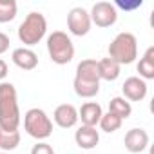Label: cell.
I'll return each instance as SVG.
<instances>
[{
	"instance_id": "1",
	"label": "cell",
	"mask_w": 154,
	"mask_h": 154,
	"mask_svg": "<svg viewBox=\"0 0 154 154\" xmlns=\"http://www.w3.org/2000/svg\"><path fill=\"white\" fill-rule=\"evenodd\" d=\"M20 125V109L17 89L9 82L0 84V131L13 132Z\"/></svg>"
},
{
	"instance_id": "2",
	"label": "cell",
	"mask_w": 154,
	"mask_h": 154,
	"mask_svg": "<svg viewBox=\"0 0 154 154\" xmlns=\"http://www.w3.org/2000/svg\"><path fill=\"white\" fill-rule=\"evenodd\" d=\"M138 56V42L132 33H120L109 45V58L116 63H132Z\"/></svg>"
},
{
	"instance_id": "3",
	"label": "cell",
	"mask_w": 154,
	"mask_h": 154,
	"mask_svg": "<svg viewBox=\"0 0 154 154\" xmlns=\"http://www.w3.org/2000/svg\"><path fill=\"white\" fill-rule=\"evenodd\" d=\"M47 31V22L42 13H29L18 27V38L24 45H36Z\"/></svg>"
},
{
	"instance_id": "4",
	"label": "cell",
	"mask_w": 154,
	"mask_h": 154,
	"mask_svg": "<svg viewBox=\"0 0 154 154\" xmlns=\"http://www.w3.org/2000/svg\"><path fill=\"white\" fill-rule=\"evenodd\" d=\"M47 53L51 60L58 65H65L74 58V45L72 40L63 31H54L47 38Z\"/></svg>"
},
{
	"instance_id": "5",
	"label": "cell",
	"mask_w": 154,
	"mask_h": 154,
	"mask_svg": "<svg viewBox=\"0 0 154 154\" xmlns=\"http://www.w3.org/2000/svg\"><path fill=\"white\" fill-rule=\"evenodd\" d=\"M24 129L29 136L36 138V140H45L53 134V122L51 118L45 114V111L35 107L29 109L24 116Z\"/></svg>"
},
{
	"instance_id": "6",
	"label": "cell",
	"mask_w": 154,
	"mask_h": 154,
	"mask_svg": "<svg viewBox=\"0 0 154 154\" xmlns=\"http://www.w3.org/2000/svg\"><path fill=\"white\" fill-rule=\"evenodd\" d=\"M89 17H91V22H94L98 27H111L118 20V11L111 2H96Z\"/></svg>"
},
{
	"instance_id": "7",
	"label": "cell",
	"mask_w": 154,
	"mask_h": 154,
	"mask_svg": "<svg viewBox=\"0 0 154 154\" xmlns=\"http://www.w3.org/2000/svg\"><path fill=\"white\" fill-rule=\"evenodd\" d=\"M91 17L84 8H72L67 15V27L74 36H85L91 29Z\"/></svg>"
},
{
	"instance_id": "8",
	"label": "cell",
	"mask_w": 154,
	"mask_h": 154,
	"mask_svg": "<svg viewBox=\"0 0 154 154\" xmlns=\"http://www.w3.org/2000/svg\"><path fill=\"white\" fill-rule=\"evenodd\" d=\"M123 91V98L131 100V102H140L147 96V84L145 80H141L140 76H129L122 85Z\"/></svg>"
},
{
	"instance_id": "9",
	"label": "cell",
	"mask_w": 154,
	"mask_h": 154,
	"mask_svg": "<svg viewBox=\"0 0 154 154\" xmlns=\"http://www.w3.org/2000/svg\"><path fill=\"white\" fill-rule=\"evenodd\" d=\"M53 120L58 127L62 129H71L76 125L78 122V111H76L74 105L71 103H62L54 109V114H53Z\"/></svg>"
},
{
	"instance_id": "10",
	"label": "cell",
	"mask_w": 154,
	"mask_h": 154,
	"mask_svg": "<svg viewBox=\"0 0 154 154\" xmlns=\"http://www.w3.org/2000/svg\"><path fill=\"white\" fill-rule=\"evenodd\" d=\"M123 143H125V149H127L129 152H132V154L143 152V150L147 149V145H149V134H147V131L138 129V127H136V129H131V131L125 134Z\"/></svg>"
},
{
	"instance_id": "11",
	"label": "cell",
	"mask_w": 154,
	"mask_h": 154,
	"mask_svg": "<svg viewBox=\"0 0 154 154\" xmlns=\"http://www.w3.org/2000/svg\"><path fill=\"white\" fill-rule=\"evenodd\" d=\"M102 107L100 103L96 102H85L80 111H78V120H82V125H87V127H96L100 123V118H102Z\"/></svg>"
},
{
	"instance_id": "12",
	"label": "cell",
	"mask_w": 154,
	"mask_h": 154,
	"mask_svg": "<svg viewBox=\"0 0 154 154\" xmlns=\"http://www.w3.org/2000/svg\"><path fill=\"white\" fill-rule=\"evenodd\" d=\"M76 80L82 82H91V84H100V76H98V62L96 60H82L76 67Z\"/></svg>"
},
{
	"instance_id": "13",
	"label": "cell",
	"mask_w": 154,
	"mask_h": 154,
	"mask_svg": "<svg viewBox=\"0 0 154 154\" xmlns=\"http://www.w3.org/2000/svg\"><path fill=\"white\" fill-rule=\"evenodd\" d=\"M13 63L24 71H33L36 65H38V56L35 51L27 49V47H18L13 51Z\"/></svg>"
},
{
	"instance_id": "14",
	"label": "cell",
	"mask_w": 154,
	"mask_h": 154,
	"mask_svg": "<svg viewBox=\"0 0 154 154\" xmlns=\"http://www.w3.org/2000/svg\"><path fill=\"white\" fill-rule=\"evenodd\" d=\"M74 140H76V145L82 147V149H94L100 141V134L96 131V127H87V125H82L78 131L74 132Z\"/></svg>"
},
{
	"instance_id": "15",
	"label": "cell",
	"mask_w": 154,
	"mask_h": 154,
	"mask_svg": "<svg viewBox=\"0 0 154 154\" xmlns=\"http://www.w3.org/2000/svg\"><path fill=\"white\" fill-rule=\"evenodd\" d=\"M98 76L100 80H107V82H114L120 76V63H116L112 58H102L98 62Z\"/></svg>"
},
{
	"instance_id": "16",
	"label": "cell",
	"mask_w": 154,
	"mask_h": 154,
	"mask_svg": "<svg viewBox=\"0 0 154 154\" xmlns=\"http://www.w3.org/2000/svg\"><path fill=\"white\" fill-rule=\"evenodd\" d=\"M138 72L141 80H152L154 78V47H149L145 54L141 56L138 63Z\"/></svg>"
},
{
	"instance_id": "17",
	"label": "cell",
	"mask_w": 154,
	"mask_h": 154,
	"mask_svg": "<svg viewBox=\"0 0 154 154\" xmlns=\"http://www.w3.org/2000/svg\"><path fill=\"white\" fill-rule=\"evenodd\" d=\"M109 112L114 114V116H118L120 120H127V118L131 116V112H132V107H131V103H129L125 98L114 96V98L109 102Z\"/></svg>"
},
{
	"instance_id": "18",
	"label": "cell",
	"mask_w": 154,
	"mask_h": 154,
	"mask_svg": "<svg viewBox=\"0 0 154 154\" xmlns=\"http://www.w3.org/2000/svg\"><path fill=\"white\" fill-rule=\"evenodd\" d=\"M74 93L78 94L80 98H93L98 94L100 91V84H91V82H82L74 78Z\"/></svg>"
},
{
	"instance_id": "19",
	"label": "cell",
	"mask_w": 154,
	"mask_h": 154,
	"mask_svg": "<svg viewBox=\"0 0 154 154\" xmlns=\"http://www.w3.org/2000/svg\"><path fill=\"white\" fill-rule=\"evenodd\" d=\"M18 6L15 0H0V24L11 22L17 17Z\"/></svg>"
},
{
	"instance_id": "20",
	"label": "cell",
	"mask_w": 154,
	"mask_h": 154,
	"mask_svg": "<svg viewBox=\"0 0 154 154\" xmlns=\"http://www.w3.org/2000/svg\"><path fill=\"white\" fill-rule=\"evenodd\" d=\"M20 143V132L18 131H13V132H4L2 131V136H0V149L4 152H11L13 149H17Z\"/></svg>"
},
{
	"instance_id": "21",
	"label": "cell",
	"mask_w": 154,
	"mask_h": 154,
	"mask_svg": "<svg viewBox=\"0 0 154 154\" xmlns=\"http://www.w3.org/2000/svg\"><path fill=\"white\" fill-rule=\"evenodd\" d=\"M122 123H123V120H120L118 116H114V114H111V112H107V114H102V118H100V127H102V131L103 132H114V131H118L120 127H122Z\"/></svg>"
},
{
	"instance_id": "22",
	"label": "cell",
	"mask_w": 154,
	"mask_h": 154,
	"mask_svg": "<svg viewBox=\"0 0 154 154\" xmlns=\"http://www.w3.org/2000/svg\"><path fill=\"white\" fill-rule=\"evenodd\" d=\"M31 154H54V150H53V147H51L49 143L40 141V143H36V145L31 149Z\"/></svg>"
},
{
	"instance_id": "23",
	"label": "cell",
	"mask_w": 154,
	"mask_h": 154,
	"mask_svg": "<svg viewBox=\"0 0 154 154\" xmlns=\"http://www.w3.org/2000/svg\"><path fill=\"white\" fill-rule=\"evenodd\" d=\"M9 49V36L0 31V54H4Z\"/></svg>"
},
{
	"instance_id": "24",
	"label": "cell",
	"mask_w": 154,
	"mask_h": 154,
	"mask_svg": "<svg viewBox=\"0 0 154 154\" xmlns=\"http://www.w3.org/2000/svg\"><path fill=\"white\" fill-rule=\"evenodd\" d=\"M6 76H8V63L0 58V80H4Z\"/></svg>"
},
{
	"instance_id": "25",
	"label": "cell",
	"mask_w": 154,
	"mask_h": 154,
	"mask_svg": "<svg viewBox=\"0 0 154 154\" xmlns=\"http://www.w3.org/2000/svg\"><path fill=\"white\" fill-rule=\"evenodd\" d=\"M0 154H9V152H0Z\"/></svg>"
},
{
	"instance_id": "26",
	"label": "cell",
	"mask_w": 154,
	"mask_h": 154,
	"mask_svg": "<svg viewBox=\"0 0 154 154\" xmlns=\"http://www.w3.org/2000/svg\"><path fill=\"white\" fill-rule=\"evenodd\" d=\"M0 136H2V131H0Z\"/></svg>"
}]
</instances>
